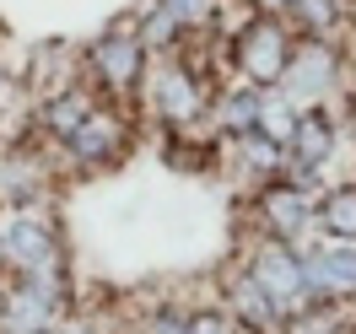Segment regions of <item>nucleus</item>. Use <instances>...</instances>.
Masks as SVG:
<instances>
[{
  "instance_id": "nucleus-1",
  "label": "nucleus",
  "mask_w": 356,
  "mask_h": 334,
  "mask_svg": "<svg viewBox=\"0 0 356 334\" xmlns=\"http://www.w3.org/2000/svg\"><path fill=\"white\" fill-rule=\"evenodd\" d=\"M238 60H243V70L254 76V81H275V76H286L291 65V49H286V33L275 22H254L238 38Z\"/></svg>"
},
{
  "instance_id": "nucleus-2",
  "label": "nucleus",
  "mask_w": 356,
  "mask_h": 334,
  "mask_svg": "<svg viewBox=\"0 0 356 334\" xmlns=\"http://www.w3.org/2000/svg\"><path fill=\"white\" fill-rule=\"evenodd\" d=\"M92 65H97V76L108 81L113 92L135 87V76H140V38H103V44L92 49Z\"/></svg>"
},
{
  "instance_id": "nucleus-3",
  "label": "nucleus",
  "mask_w": 356,
  "mask_h": 334,
  "mask_svg": "<svg viewBox=\"0 0 356 334\" xmlns=\"http://www.w3.org/2000/svg\"><path fill=\"white\" fill-rule=\"evenodd\" d=\"M70 146L81 156H108L113 146H119V124H113L108 113H87V119L70 130Z\"/></svg>"
},
{
  "instance_id": "nucleus-4",
  "label": "nucleus",
  "mask_w": 356,
  "mask_h": 334,
  "mask_svg": "<svg viewBox=\"0 0 356 334\" xmlns=\"http://www.w3.org/2000/svg\"><path fill=\"white\" fill-rule=\"evenodd\" d=\"M156 97H162V113L168 119H195V108H200V92H195V81L184 76V70H168L162 76V87H156Z\"/></svg>"
},
{
  "instance_id": "nucleus-5",
  "label": "nucleus",
  "mask_w": 356,
  "mask_h": 334,
  "mask_svg": "<svg viewBox=\"0 0 356 334\" xmlns=\"http://www.w3.org/2000/svg\"><path fill=\"white\" fill-rule=\"evenodd\" d=\"M291 140H297V151H302V156H313V162L330 151V130H324V119H302V124L291 130Z\"/></svg>"
},
{
  "instance_id": "nucleus-6",
  "label": "nucleus",
  "mask_w": 356,
  "mask_h": 334,
  "mask_svg": "<svg viewBox=\"0 0 356 334\" xmlns=\"http://www.w3.org/2000/svg\"><path fill=\"white\" fill-rule=\"evenodd\" d=\"M330 226L334 232H356V189H340L330 200Z\"/></svg>"
},
{
  "instance_id": "nucleus-7",
  "label": "nucleus",
  "mask_w": 356,
  "mask_h": 334,
  "mask_svg": "<svg viewBox=\"0 0 356 334\" xmlns=\"http://www.w3.org/2000/svg\"><path fill=\"white\" fill-rule=\"evenodd\" d=\"M259 6H270V11H275V6H291V0H259Z\"/></svg>"
}]
</instances>
